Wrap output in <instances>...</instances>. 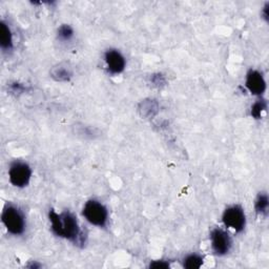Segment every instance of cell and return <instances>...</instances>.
<instances>
[{
	"instance_id": "6da1fadb",
	"label": "cell",
	"mask_w": 269,
	"mask_h": 269,
	"mask_svg": "<svg viewBox=\"0 0 269 269\" xmlns=\"http://www.w3.org/2000/svg\"><path fill=\"white\" fill-rule=\"evenodd\" d=\"M48 220L54 235L59 238L80 245L85 243V236L82 233L77 217L68 211L57 213L54 209H49Z\"/></svg>"
},
{
	"instance_id": "7a4b0ae2",
	"label": "cell",
	"mask_w": 269,
	"mask_h": 269,
	"mask_svg": "<svg viewBox=\"0 0 269 269\" xmlns=\"http://www.w3.org/2000/svg\"><path fill=\"white\" fill-rule=\"evenodd\" d=\"M1 222L6 232L12 236H22L26 231L25 215L20 208L14 204L4 206L1 214Z\"/></svg>"
},
{
	"instance_id": "3957f363",
	"label": "cell",
	"mask_w": 269,
	"mask_h": 269,
	"mask_svg": "<svg viewBox=\"0 0 269 269\" xmlns=\"http://www.w3.org/2000/svg\"><path fill=\"white\" fill-rule=\"evenodd\" d=\"M82 216L89 224L99 228H104L108 224L109 215L106 206L95 199L85 202L82 208Z\"/></svg>"
},
{
	"instance_id": "277c9868",
	"label": "cell",
	"mask_w": 269,
	"mask_h": 269,
	"mask_svg": "<svg viewBox=\"0 0 269 269\" xmlns=\"http://www.w3.org/2000/svg\"><path fill=\"white\" fill-rule=\"evenodd\" d=\"M8 180L14 187H26L32 178V168L26 162L21 160H15L8 167Z\"/></svg>"
},
{
	"instance_id": "5b68a950",
	"label": "cell",
	"mask_w": 269,
	"mask_h": 269,
	"mask_svg": "<svg viewBox=\"0 0 269 269\" xmlns=\"http://www.w3.org/2000/svg\"><path fill=\"white\" fill-rule=\"evenodd\" d=\"M222 222L225 227L232 229L236 234H241L246 227V215L242 206L232 205L228 206L223 215Z\"/></svg>"
},
{
	"instance_id": "8992f818",
	"label": "cell",
	"mask_w": 269,
	"mask_h": 269,
	"mask_svg": "<svg viewBox=\"0 0 269 269\" xmlns=\"http://www.w3.org/2000/svg\"><path fill=\"white\" fill-rule=\"evenodd\" d=\"M209 240H211L212 251L217 257H225L231 253L233 239L223 228H214L209 236Z\"/></svg>"
},
{
	"instance_id": "52a82bcc",
	"label": "cell",
	"mask_w": 269,
	"mask_h": 269,
	"mask_svg": "<svg viewBox=\"0 0 269 269\" xmlns=\"http://www.w3.org/2000/svg\"><path fill=\"white\" fill-rule=\"evenodd\" d=\"M245 87L253 96L262 98L267 88L263 73L258 71V69H249L246 74Z\"/></svg>"
},
{
	"instance_id": "ba28073f",
	"label": "cell",
	"mask_w": 269,
	"mask_h": 269,
	"mask_svg": "<svg viewBox=\"0 0 269 269\" xmlns=\"http://www.w3.org/2000/svg\"><path fill=\"white\" fill-rule=\"evenodd\" d=\"M104 63L107 73L111 75L121 74L126 67L125 57L116 48L106 49L104 53Z\"/></svg>"
},
{
	"instance_id": "9c48e42d",
	"label": "cell",
	"mask_w": 269,
	"mask_h": 269,
	"mask_svg": "<svg viewBox=\"0 0 269 269\" xmlns=\"http://www.w3.org/2000/svg\"><path fill=\"white\" fill-rule=\"evenodd\" d=\"M0 47L3 52L12 51L14 47L12 29L3 20L0 22Z\"/></svg>"
},
{
	"instance_id": "30bf717a",
	"label": "cell",
	"mask_w": 269,
	"mask_h": 269,
	"mask_svg": "<svg viewBox=\"0 0 269 269\" xmlns=\"http://www.w3.org/2000/svg\"><path fill=\"white\" fill-rule=\"evenodd\" d=\"M268 207H269V199H268L267 194L260 193L258 195L255 201L256 213L261 217H266L268 214Z\"/></svg>"
},
{
	"instance_id": "8fae6325",
	"label": "cell",
	"mask_w": 269,
	"mask_h": 269,
	"mask_svg": "<svg viewBox=\"0 0 269 269\" xmlns=\"http://www.w3.org/2000/svg\"><path fill=\"white\" fill-rule=\"evenodd\" d=\"M204 259L199 254H189L184 257L182 261V266L187 269H198L203 265Z\"/></svg>"
},
{
	"instance_id": "7c38bea8",
	"label": "cell",
	"mask_w": 269,
	"mask_h": 269,
	"mask_svg": "<svg viewBox=\"0 0 269 269\" xmlns=\"http://www.w3.org/2000/svg\"><path fill=\"white\" fill-rule=\"evenodd\" d=\"M74 35H75L74 28L69 24H62L58 27L57 37H58L59 40L62 41V42L71 41Z\"/></svg>"
},
{
	"instance_id": "4fadbf2b",
	"label": "cell",
	"mask_w": 269,
	"mask_h": 269,
	"mask_svg": "<svg viewBox=\"0 0 269 269\" xmlns=\"http://www.w3.org/2000/svg\"><path fill=\"white\" fill-rule=\"evenodd\" d=\"M52 77L57 81H68L72 78V72L64 66H58L52 71Z\"/></svg>"
},
{
	"instance_id": "5bb4252c",
	"label": "cell",
	"mask_w": 269,
	"mask_h": 269,
	"mask_svg": "<svg viewBox=\"0 0 269 269\" xmlns=\"http://www.w3.org/2000/svg\"><path fill=\"white\" fill-rule=\"evenodd\" d=\"M267 109V102L265 99L260 98L257 102H255L252 106L251 109V115L255 118V119H261L262 118V114L264 112H266Z\"/></svg>"
},
{
	"instance_id": "9a60e30c",
	"label": "cell",
	"mask_w": 269,
	"mask_h": 269,
	"mask_svg": "<svg viewBox=\"0 0 269 269\" xmlns=\"http://www.w3.org/2000/svg\"><path fill=\"white\" fill-rule=\"evenodd\" d=\"M169 266H171L169 263L164 260H156V261L151 262L148 265L149 268H154V269H167L169 268Z\"/></svg>"
},
{
	"instance_id": "2e32d148",
	"label": "cell",
	"mask_w": 269,
	"mask_h": 269,
	"mask_svg": "<svg viewBox=\"0 0 269 269\" xmlns=\"http://www.w3.org/2000/svg\"><path fill=\"white\" fill-rule=\"evenodd\" d=\"M12 89H13V92H18V93H20V92H23L24 91V89H25V87L22 85V84H20V83H14V84H12Z\"/></svg>"
},
{
	"instance_id": "e0dca14e",
	"label": "cell",
	"mask_w": 269,
	"mask_h": 269,
	"mask_svg": "<svg viewBox=\"0 0 269 269\" xmlns=\"http://www.w3.org/2000/svg\"><path fill=\"white\" fill-rule=\"evenodd\" d=\"M268 7H269V3H266L265 6L263 7L262 12H261V16L262 18H264L266 21H268V16H269V13H268Z\"/></svg>"
},
{
	"instance_id": "ac0fdd59",
	"label": "cell",
	"mask_w": 269,
	"mask_h": 269,
	"mask_svg": "<svg viewBox=\"0 0 269 269\" xmlns=\"http://www.w3.org/2000/svg\"><path fill=\"white\" fill-rule=\"evenodd\" d=\"M27 267H29V268H39V267H41V265L40 264H34V263H32L31 265H28Z\"/></svg>"
}]
</instances>
